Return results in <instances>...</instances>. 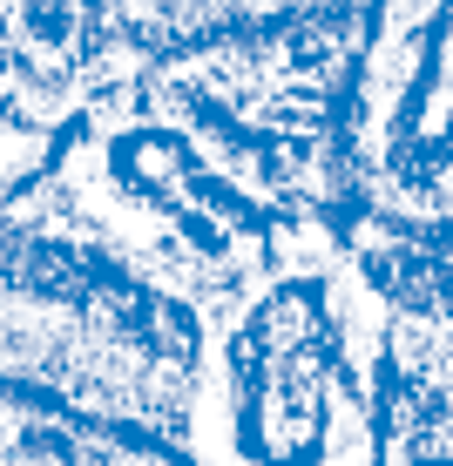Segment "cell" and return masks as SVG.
<instances>
[{
	"instance_id": "obj_1",
	"label": "cell",
	"mask_w": 453,
	"mask_h": 466,
	"mask_svg": "<svg viewBox=\"0 0 453 466\" xmlns=\"http://www.w3.org/2000/svg\"><path fill=\"white\" fill-rule=\"evenodd\" d=\"M393 298L345 217L278 237L264 270L197 311L190 466H386Z\"/></svg>"
},
{
	"instance_id": "obj_2",
	"label": "cell",
	"mask_w": 453,
	"mask_h": 466,
	"mask_svg": "<svg viewBox=\"0 0 453 466\" xmlns=\"http://www.w3.org/2000/svg\"><path fill=\"white\" fill-rule=\"evenodd\" d=\"M0 385L183 453L197 311L82 237L0 210Z\"/></svg>"
}]
</instances>
